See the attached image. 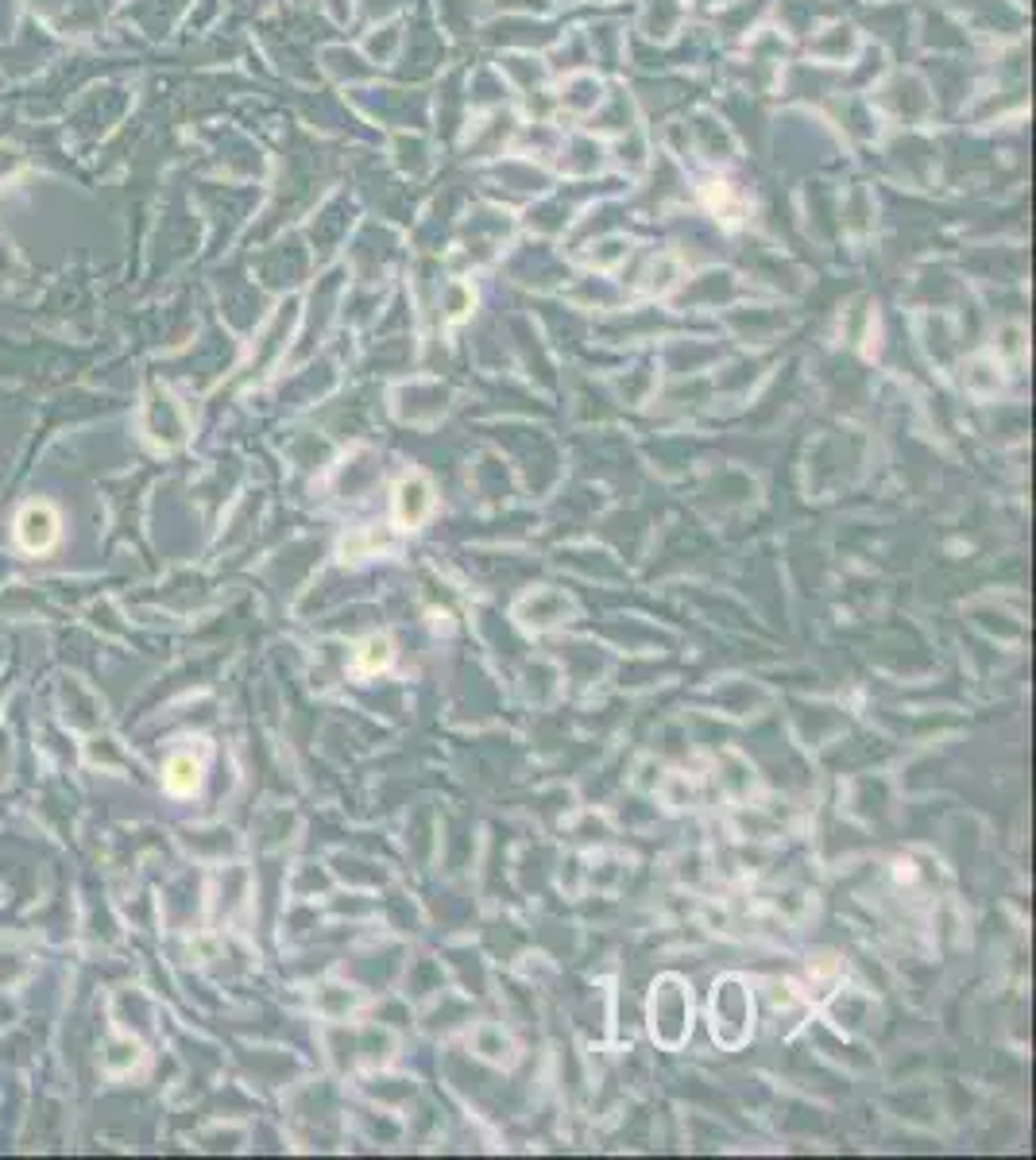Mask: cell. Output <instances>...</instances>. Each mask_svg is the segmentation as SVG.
Wrapping results in <instances>:
<instances>
[{"label": "cell", "instance_id": "6da1fadb", "mask_svg": "<svg viewBox=\"0 0 1036 1160\" xmlns=\"http://www.w3.org/2000/svg\"><path fill=\"white\" fill-rule=\"evenodd\" d=\"M688 1021H692V1006H688V994L677 986V979H666L661 986H654V1002H650V1029L661 1045L677 1049L688 1032Z\"/></svg>", "mask_w": 1036, "mask_h": 1160}, {"label": "cell", "instance_id": "7a4b0ae2", "mask_svg": "<svg viewBox=\"0 0 1036 1160\" xmlns=\"http://www.w3.org/2000/svg\"><path fill=\"white\" fill-rule=\"evenodd\" d=\"M426 507H430L426 484H422V480H406V484L399 487V515H402L406 522H418V519L426 515Z\"/></svg>", "mask_w": 1036, "mask_h": 1160}, {"label": "cell", "instance_id": "3957f363", "mask_svg": "<svg viewBox=\"0 0 1036 1160\" xmlns=\"http://www.w3.org/2000/svg\"><path fill=\"white\" fill-rule=\"evenodd\" d=\"M197 774H201V766L194 759H175L171 774H167V785L175 793H190V790H197Z\"/></svg>", "mask_w": 1036, "mask_h": 1160}, {"label": "cell", "instance_id": "277c9868", "mask_svg": "<svg viewBox=\"0 0 1036 1160\" xmlns=\"http://www.w3.org/2000/svg\"><path fill=\"white\" fill-rule=\"evenodd\" d=\"M360 650H364V654H360V670H364V674L380 670V666H387V661H391V642H387V639H367Z\"/></svg>", "mask_w": 1036, "mask_h": 1160}]
</instances>
